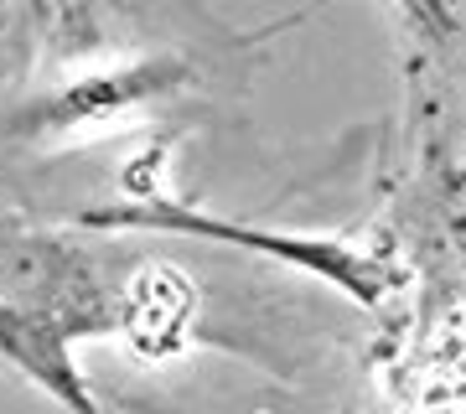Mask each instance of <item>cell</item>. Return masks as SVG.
I'll use <instances>...</instances> for the list:
<instances>
[{
  "mask_svg": "<svg viewBox=\"0 0 466 414\" xmlns=\"http://www.w3.org/2000/svg\"><path fill=\"white\" fill-rule=\"evenodd\" d=\"M394 16L420 63H466V0H394Z\"/></svg>",
  "mask_w": 466,
  "mask_h": 414,
  "instance_id": "obj_3",
  "label": "cell"
},
{
  "mask_svg": "<svg viewBox=\"0 0 466 414\" xmlns=\"http://www.w3.org/2000/svg\"><path fill=\"white\" fill-rule=\"evenodd\" d=\"M389 275L383 337L404 414H466V146L425 135L373 238Z\"/></svg>",
  "mask_w": 466,
  "mask_h": 414,
  "instance_id": "obj_1",
  "label": "cell"
},
{
  "mask_svg": "<svg viewBox=\"0 0 466 414\" xmlns=\"http://www.w3.org/2000/svg\"><path fill=\"white\" fill-rule=\"evenodd\" d=\"M150 275L115 285L84 244L36 228L0 202V358L47 389L67 414H104L73 348L88 337H177L187 321V280L150 290Z\"/></svg>",
  "mask_w": 466,
  "mask_h": 414,
  "instance_id": "obj_2",
  "label": "cell"
}]
</instances>
